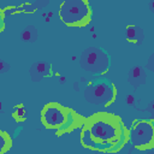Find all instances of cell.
<instances>
[{"mask_svg":"<svg viewBox=\"0 0 154 154\" xmlns=\"http://www.w3.org/2000/svg\"><path fill=\"white\" fill-rule=\"evenodd\" d=\"M126 37L129 41H132V42H141L144 37V34H143V30L140 28V26H136V25H129L126 28Z\"/></svg>","mask_w":154,"mask_h":154,"instance_id":"cell-9","label":"cell"},{"mask_svg":"<svg viewBox=\"0 0 154 154\" xmlns=\"http://www.w3.org/2000/svg\"><path fill=\"white\" fill-rule=\"evenodd\" d=\"M1 25H2V19H1V13H0V29H1Z\"/></svg>","mask_w":154,"mask_h":154,"instance_id":"cell-15","label":"cell"},{"mask_svg":"<svg viewBox=\"0 0 154 154\" xmlns=\"http://www.w3.org/2000/svg\"><path fill=\"white\" fill-rule=\"evenodd\" d=\"M126 102H128V103H130V105H131V103H134V96H132V95H129V96H128V99H126Z\"/></svg>","mask_w":154,"mask_h":154,"instance_id":"cell-14","label":"cell"},{"mask_svg":"<svg viewBox=\"0 0 154 154\" xmlns=\"http://www.w3.org/2000/svg\"><path fill=\"white\" fill-rule=\"evenodd\" d=\"M88 130L91 138L96 142L97 149L100 150H105L108 147H111V143H106V142L116 140L118 136L116 125L107 119H96L95 122L91 123Z\"/></svg>","mask_w":154,"mask_h":154,"instance_id":"cell-4","label":"cell"},{"mask_svg":"<svg viewBox=\"0 0 154 154\" xmlns=\"http://www.w3.org/2000/svg\"><path fill=\"white\" fill-rule=\"evenodd\" d=\"M73 85H75V89H77V90H78V84H76V83H75Z\"/></svg>","mask_w":154,"mask_h":154,"instance_id":"cell-16","label":"cell"},{"mask_svg":"<svg viewBox=\"0 0 154 154\" xmlns=\"http://www.w3.org/2000/svg\"><path fill=\"white\" fill-rule=\"evenodd\" d=\"M128 82L134 87H138L143 84L146 82V72L143 71V69L141 66H135L129 75Z\"/></svg>","mask_w":154,"mask_h":154,"instance_id":"cell-8","label":"cell"},{"mask_svg":"<svg viewBox=\"0 0 154 154\" xmlns=\"http://www.w3.org/2000/svg\"><path fill=\"white\" fill-rule=\"evenodd\" d=\"M10 66L8 65H6L5 63H2V61H0V71H5V70H7Z\"/></svg>","mask_w":154,"mask_h":154,"instance_id":"cell-13","label":"cell"},{"mask_svg":"<svg viewBox=\"0 0 154 154\" xmlns=\"http://www.w3.org/2000/svg\"><path fill=\"white\" fill-rule=\"evenodd\" d=\"M22 37H23L24 41H30V42L35 41V40L37 38V31H36V28H35L34 25H29V26H26L25 30H24L23 34H22Z\"/></svg>","mask_w":154,"mask_h":154,"instance_id":"cell-10","label":"cell"},{"mask_svg":"<svg viewBox=\"0 0 154 154\" xmlns=\"http://www.w3.org/2000/svg\"><path fill=\"white\" fill-rule=\"evenodd\" d=\"M7 146V141H6V137L0 132V150L5 149V147Z\"/></svg>","mask_w":154,"mask_h":154,"instance_id":"cell-11","label":"cell"},{"mask_svg":"<svg viewBox=\"0 0 154 154\" xmlns=\"http://www.w3.org/2000/svg\"><path fill=\"white\" fill-rule=\"evenodd\" d=\"M42 122L46 126H60L65 122V113L58 106H47L42 112Z\"/></svg>","mask_w":154,"mask_h":154,"instance_id":"cell-6","label":"cell"},{"mask_svg":"<svg viewBox=\"0 0 154 154\" xmlns=\"http://www.w3.org/2000/svg\"><path fill=\"white\" fill-rule=\"evenodd\" d=\"M79 65L83 70L93 73H102L107 71L109 65V58L106 52L96 47H89L84 49L79 58Z\"/></svg>","mask_w":154,"mask_h":154,"instance_id":"cell-2","label":"cell"},{"mask_svg":"<svg viewBox=\"0 0 154 154\" xmlns=\"http://www.w3.org/2000/svg\"><path fill=\"white\" fill-rule=\"evenodd\" d=\"M0 109H1V102H0Z\"/></svg>","mask_w":154,"mask_h":154,"instance_id":"cell-17","label":"cell"},{"mask_svg":"<svg viewBox=\"0 0 154 154\" xmlns=\"http://www.w3.org/2000/svg\"><path fill=\"white\" fill-rule=\"evenodd\" d=\"M24 114H25L24 108H23V107H19V108L17 109V116H18V117H20V118H23V117H24Z\"/></svg>","mask_w":154,"mask_h":154,"instance_id":"cell-12","label":"cell"},{"mask_svg":"<svg viewBox=\"0 0 154 154\" xmlns=\"http://www.w3.org/2000/svg\"><path fill=\"white\" fill-rule=\"evenodd\" d=\"M114 97V87L109 81H97L90 83L84 89V99L96 106H106Z\"/></svg>","mask_w":154,"mask_h":154,"instance_id":"cell-3","label":"cell"},{"mask_svg":"<svg viewBox=\"0 0 154 154\" xmlns=\"http://www.w3.org/2000/svg\"><path fill=\"white\" fill-rule=\"evenodd\" d=\"M90 14L89 6L82 0H67L60 6L59 16L65 24L76 25L88 22Z\"/></svg>","mask_w":154,"mask_h":154,"instance_id":"cell-1","label":"cell"},{"mask_svg":"<svg viewBox=\"0 0 154 154\" xmlns=\"http://www.w3.org/2000/svg\"><path fill=\"white\" fill-rule=\"evenodd\" d=\"M29 72H30L32 81H40L43 77L49 75L51 66H49V64H46V63H35L31 65Z\"/></svg>","mask_w":154,"mask_h":154,"instance_id":"cell-7","label":"cell"},{"mask_svg":"<svg viewBox=\"0 0 154 154\" xmlns=\"http://www.w3.org/2000/svg\"><path fill=\"white\" fill-rule=\"evenodd\" d=\"M153 136H154V130L152 123L144 120L138 122L130 132V138L132 144L140 148H144L149 146L153 141Z\"/></svg>","mask_w":154,"mask_h":154,"instance_id":"cell-5","label":"cell"}]
</instances>
